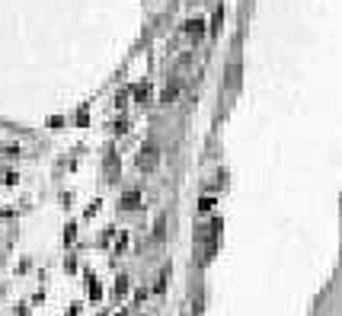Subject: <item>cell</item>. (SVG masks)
<instances>
[{
    "mask_svg": "<svg viewBox=\"0 0 342 316\" xmlns=\"http://www.w3.org/2000/svg\"><path fill=\"white\" fill-rule=\"evenodd\" d=\"M138 169L141 173H150V169H154L157 163H160V150H157V144L154 141H144V147L138 150Z\"/></svg>",
    "mask_w": 342,
    "mask_h": 316,
    "instance_id": "obj_1",
    "label": "cell"
},
{
    "mask_svg": "<svg viewBox=\"0 0 342 316\" xmlns=\"http://www.w3.org/2000/svg\"><path fill=\"white\" fill-rule=\"evenodd\" d=\"M138 201H141V195L135 192V195H125V201H122V204H125V208H131V204H138Z\"/></svg>",
    "mask_w": 342,
    "mask_h": 316,
    "instance_id": "obj_3",
    "label": "cell"
},
{
    "mask_svg": "<svg viewBox=\"0 0 342 316\" xmlns=\"http://www.w3.org/2000/svg\"><path fill=\"white\" fill-rule=\"evenodd\" d=\"M176 96H179V80H173V83H170V87H167V93L160 96V102H173Z\"/></svg>",
    "mask_w": 342,
    "mask_h": 316,
    "instance_id": "obj_2",
    "label": "cell"
}]
</instances>
